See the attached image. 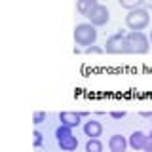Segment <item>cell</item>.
<instances>
[{
    "mask_svg": "<svg viewBox=\"0 0 152 152\" xmlns=\"http://www.w3.org/2000/svg\"><path fill=\"white\" fill-rule=\"evenodd\" d=\"M126 25L129 31H145L150 25V15L146 8H135L129 10V13L126 15Z\"/></svg>",
    "mask_w": 152,
    "mask_h": 152,
    "instance_id": "6da1fadb",
    "label": "cell"
},
{
    "mask_svg": "<svg viewBox=\"0 0 152 152\" xmlns=\"http://www.w3.org/2000/svg\"><path fill=\"white\" fill-rule=\"evenodd\" d=\"M95 40H97V28H95L91 23H78L74 27V42L76 46H93Z\"/></svg>",
    "mask_w": 152,
    "mask_h": 152,
    "instance_id": "7a4b0ae2",
    "label": "cell"
},
{
    "mask_svg": "<svg viewBox=\"0 0 152 152\" xmlns=\"http://www.w3.org/2000/svg\"><path fill=\"white\" fill-rule=\"evenodd\" d=\"M107 53H114V55H122V53H131L129 42L126 38V32L118 31L116 34H112L110 38H107V44L103 48Z\"/></svg>",
    "mask_w": 152,
    "mask_h": 152,
    "instance_id": "3957f363",
    "label": "cell"
},
{
    "mask_svg": "<svg viewBox=\"0 0 152 152\" xmlns=\"http://www.w3.org/2000/svg\"><path fill=\"white\" fill-rule=\"evenodd\" d=\"M126 38L129 42L131 53H148L150 40L142 31H129V32H126Z\"/></svg>",
    "mask_w": 152,
    "mask_h": 152,
    "instance_id": "277c9868",
    "label": "cell"
},
{
    "mask_svg": "<svg viewBox=\"0 0 152 152\" xmlns=\"http://www.w3.org/2000/svg\"><path fill=\"white\" fill-rule=\"evenodd\" d=\"M88 19H89V23H91L93 27H103V25H107L108 19H110V12H108L107 6L97 4V6L88 13Z\"/></svg>",
    "mask_w": 152,
    "mask_h": 152,
    "instance_id": "5b68a950",
    "label": "cell"
},
{
    "mask_svg": "<svg viewBox=\"0 0 152 152\" xmlns=\"http://www.w3.org/2000/svg\"><path fill=\"white\" fill-rule=\"evenodd\" d=\"M59 122L66 127H78L80 122H82V116L80 112H70V110H63L59 114Z\"/></svg>",
    "mask_w": 152,
    "mask_h": 152,
    "instance_id": "8992f818",
    "label": "cell"
},
{
    "mask_svg": "<svg viewBox=\"0 0 152 152\" xmlns=\"http://www.w3.org/2000/svg\"><path fill=\"white\" fill-rule=\"evenodd\" d=\"M84 133H86V137H89V139H99V137H101V133H103L101 122H97V120L86 122L84 124Z\"/></svg>",
    "mask_w": 152,
    "mask_h": 152,
    "instance_id": "52a82bcc",
    "label": "cell"
},
{
    "mask_svg": "<svg viewBox=\"0 0 152 152\" xmlns=\"http://www.w3.org/2000/svg\"><path fill=\"white\" fill-rule=\"evenodd\" d=\"M146 133H142V131H133L131 135H129V139H127V145L131 146L133 150H142L145 148V142H146Z\"/></svg>",
    "mask_w": 152,
    "mask_h": 152,
    "instance_id": "ba28073f",
    "label": "cell"
},
{
    "mask_svg": "<svg viewBox=\"0 0 152 152\" xmlns=\"http://www.w3.org/2000/svg\"><path fill=\"white\" fill-rule=\"evenodd\" d=\"M57 145H59L61 150H65V152H74L78 148V139L74 137V133H70V135H66V137L57 141Z\"/></svg>",
    "mask_w": 152,
    "mask_h": 152,
    "instance_id": "9c48e42d",
    "label": "cell"
},
{
    "mask_svg": "<svg viewBox=\"0 0 152 152\" xmlns=\"http://www.w3.org/2000/svg\"><path fill=\"white\" fill-rule=\"evenodd\" d=\"M108 148L110 152H122L127 148V139L122 135H112L110 139H108Z\"/></svg>",
    "mask_w": 152,
    "mask_h": 152,
    "instance_id": "30bf717a",
    "label": "cell"
},
{
    "mask_svg": "<svg viewBox=\"0 0 152 152\" xmlns=\"http://www.w3.org/2000/svg\"><path fill=\"white\" fill-rule=\"evenodd\" d=\"M97 4H99V0H76V12H78L80 15L88 17V13L91 12Z\"/></svg>",
    "mask_w": 152,
    "mask_h": 152,
    "instance_id": "8fae6325",
    "label": "cell"
},
{
    "mask_svg": "<svg viewBox=\"0 0 152 152\" xmlns=\"http://www.w3.org/2000/svg\"><path fill=\"white\" fill-rule=\"evenodd\" d=\"M86 152H103V142L99 139H88V142H86Z\"/></svg>",
    "mask_w": 152,
    "mask_h": 152,
    "instance_id": "7c38bea8",
    "label": "cell"
},
{
    "mask_svg": "<svg viewBox=\"0 0 152 152\" xmlns=\"http://www.w3.org/2000/svg\"><path fill=\"white\" fill-rule=\"evenodd\" d=\"M118 4H120L124 10H135V8L142 6V0H118Z\"/></svg>",
    "mask_w": 152,
    "mask_h": 152,
    "instance_id": "4fadbf2b",
    "label": "cell"
},
{
    "mask_svg": "<svg viewBox=\"0 0 152 152\" xmlns=\"http://www.w3.org/2000/svg\"><path fill=\"white\" fill-rule=\"evenodd\" d=\"M32 145H34L36 148L44 145V135H42L40 131H34V133H32Z\"/></svg>",
    "mask_w": 152,
    "mask_h": 152,
    "instance_id": "5bb4252c",
    "label": "cell"
},
{
    "mask_svg": "<svg viewBox=\"0 0 152 152\" xmlns=\"http://www.w3.org/2000/svg\"><path fill=\"white\" fill-rule=\"evenodd\" d=\"M44 120H46V112H44V110H36V112H34V116H32V122H34L36 126H38V124H42Z\"/></svg>",
    "mask_w": 152,
    "mask_h": 152,
    "instance_id": "9a60e30c",
    "label": "cell"
},
{
    "mask_svg": "<svg viewBox=\"0 0 152 152\" xmlns=\"http://www.w3.org/2000/svg\"><path fill=\"white\" fill-rule=\"evenodd\" d=\"M86 53H88V55H91V53H104V50L93 44V46H88V48H86Z\"/></svg>",
    "mask_w": 152,
    "mask_h": 152,
    "instance_id": "2e32d148",
    "label": "cell"
},
{
    "mask_svg": "<svg viewBox=\"0 0 152 152\" xmlns=\"http://www.w3.org/2000/svg\"><path fill=\"white\" fill-rule=\"evenodd\" d=\"M126 116V112H120V110H114V112H110V118H114V120H120V118H124Z\"/></svg>",
    "mask_w": 152,
    "mask_h": 152,
    "instance_id": "e0dca14e",
    "label": "cell"
},
{
    "mask_svg": "<svg viewBox=\"0 0 152 152\" xmlns=\"http://www.w3.org/2000/svg\"><path fill=\"white\" fill-rule=\"evenodd\" d=\"M145 152H152V139L150 137H146V142H145V148H142Z\"/></svg>",
    "mask_w": 152,
    "mask_h": 152,
    "instance_id": "ac0fdd59",
    "label": "cell"
},
{
    "mask_svg": "<svg viewBox=\"0 0 152 152\" xmlns=\"http://www.w3.org/2000/svg\"><path fill=\"white\" fill-rule=\"evenodd\" d=\"M142 4H145L146 8H150V10H152V0H142Z\"/></svg>",
    "mask_w": 152,
    "mask_h": 152,
    "instance_id": "d6986e66",
    "label": "cell"
},
{
    "mask_svg": "<svg viewBox=\"0 0 152 152\" xmlns=\"http://www.w3.org/2000/svg\"><path fill=\"white\" fill-rule=\"evenodd\" d=\"M148 40H150V46H152V31H150V34H148Z\"/></svg>",
    "mask_w": 152,
    "mask_h": 152,
    "instance_id": "ffe728a7",
    "label": "cell"
},
{
    "mask_svg": "<svg viewBox=\"0 0 152 152\" xmlns=\"http://www.w3.org/2000/svg\"><path fill=\"white\" fill-rule=\"evenodd\" d=\"M148 137H150V139H152V131H150V133H148Z\"/></svg>",
    "mask_w": 152,
    "mask_h": 152,
    "instance_id": "44dd1931",
    "label": "cell"
},
{
    "mask_svg": "<svg viewBox=\"0 0 152 152\" xmlns=\"http://www.w3.org/2000/svg\"><path fill=\"white\" fill-rule=\"evenodd\" d=\"M150 122H152V112H150Z\"/></svg>",
    "mask_w": 152,
    "mask_h": 152,
    "instance_id": "7402d4cb",
    "label": "cell"
},
{
    "mask_svg": "<svg viewBox=\"0 0 152 152\" xmlns=\"http://www.w3.org/2000/svg\"><path fill=\"white\" fill-rule=\"evenodd\" d=\"M122 152H126V150H122Z\"/></svg>",
    "mask_w": 152,
    "mask_h": 152,
    "instance_id": "603a6c76",
    "label": "cell"
},
{
    "mask_svg": "<svg viewBox=\"0 0 152 152\" xmlns=\"http://www.w3.org/2000/svg\"><path fill=\"white\" fill-rule=\"evenodd\" d=\"M63 152H65V150H63Z\"/></svg>",
    "mask_w": 152,
    "mask_h": 152,
    "instance_id": "cb8c5ba5",
    "label": "cell"
}]
</instances>
